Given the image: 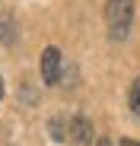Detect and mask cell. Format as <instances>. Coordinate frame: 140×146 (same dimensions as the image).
I'll return each mask as SVG.
<instances>
[{"label": "cell", "instance_id": "cell-1", "mask_svg": "<svg viewBox=\"0 0 140 146\" xmlns=\"http://www.w3.org/2000/svg\"><path fill=\"white\" fill-rule=\"evenodd\" d=\"M105 22H108V35L115 41H124L131 32V22H134V0H108Z\"/></svg>", "mask_w": 140, "mask_h": 146}, {"label": "cell", "instance_id": "cell-2", "mask_svg": "<svg viewBox=\"0 0 140 146\" xmlns=\"http://www.w3.org/2000/svg\"><path fill=\"white\" fill-rule=\"evenodd\" d=\"M61 67H64L61 51H57V48H45V51H41V80L48 86L61 83Z\"/></svg>", "mask_w": 140, "mask_h": 146}, {"label": "cell", "instance_id": "cell-3", "mask_svg": "<svg viewBox=\"0 0 140 146\" xmlns=\"http://www.w3.org/2000/svg\"><path fill=\"white\" fill-rule=\"evenodd\" d=\"M70 146H89L92 143V124H89V117H73L70 121Z\"/></svg>", "mask_w": 140, "mask_h": 146}, {"label": "cell", "instance_id": "cell-4", "mask_svg": "<svg viewBox=\"0 0 140 146\" xmlns=\"http://www.w3.org/2000/svg\"><path fill=\"white\" fill-rule=\"evenodd\" d=\"M0 41H3V44H13L16 41V22L10 16H0Z\"/></svg>", "mask_w": 140, "mask_h": 146}, {"label": "cell", "instance_id": "cell-5", "mask_svg": "<svg viewBox=\"0 0 140 146\" xmlns=\"http://www.w3.org/2000/svg\"><path fill=\"white\" fill-rule=\"evenodd\" d=\"M48 137H51L54 143H61V140L67 137V124H64V117H51V121H48Z\"/></svg>", "mask_w": 140, "mask_h": 146}, {"label": "cell", "instance_id": "cell-6", "mask_svg": "<svg viewBox=\"0 0 140 146\" xmlns=\"http://www.w3.org/2000/svg\"><path fill=\"white\" fill-rule=\"evenodd\" d=\"M131 111L140 117V80H134V86H131Z\"/></svg>", "mask_w": 140, "mask_h": 146}, {"label": "cell", "instance_id": "cell-7", "mask_svg": "<svg viewBox=\"0 0 140 146\" xmlns=\"http://www.w3.org/2000/svg\"><path fill=\"white\" fill-rule=\"evenodd\" d=\"M121 146H140L137 140H121Z\"/></svg>", "mask_w": 140, "mask_h": 146}, {"label": "cell", "instance_id": "cell-8", "mask_svg": "<svg viewBox=\"0 0 140 146\" xmlns=\"http://www.w3.org/2000/svg\"><path fill=\"white\" fill-rule=\"evenodd\" d=\"M96 146H111V143H108V140H99V143H96Z\"/></svg>", "mask_w": 140, "mask_h": 146}, {"label": "cell", "instance_id": "cell-9", "mask_svg": "<svg viewBox=\"0 0 140 146\" xmlns=\"http://www.w3.org/2000/svg\"><path fill=\"white\" fill-rule=\"evenodd\" d=\"M0 99H3V80H0Z\"/></svg>", "mask_w": 140, "mask_h": 146}]
</instances>
